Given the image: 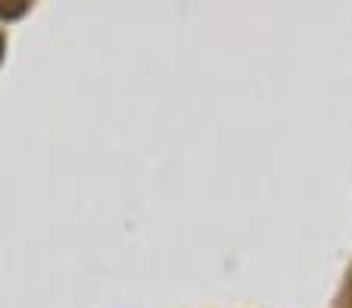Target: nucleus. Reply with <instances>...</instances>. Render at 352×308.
I'll return each instance as SVG.
<instances>
[{
    "label": "nucleus",
    "mask_w": 352,
    "mask_h": 308,
    "mask_svg": "<svg viewBox=\"0 0 352 308\" xmlns=\"http://www.w3.org/2000/svg\"><path fill=\"white\" fill-rule=\"evenodd\" d=\"M25 13V3H16V7H0V19H13V16Z\"/></svg>",
    "instance_id": "f257e3e1"
}]
</instances>
